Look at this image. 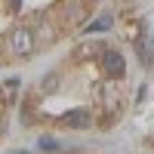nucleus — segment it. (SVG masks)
<instances>
[{
    "label": "nucleus",
    "instance_id": "obj_1",
    "mask_svg": "<svg viewBox=\"0 0 154 154\" xmlns=\"http://www.w3.org/2000/svg\"><path fill=\"white\" fill-rule=\"evenodd\" d=\"M31 46H34L31 28H16V31H12V53H16V56H28Z\"/></svg>",
    "mask_w": 154,
    "mask_h": 154
},
{
    "label": "nucleus",
    "instance_id": "obj_2",
    "mask_svg": "<svg viewBox=\"0 0 154 154\" xmlns=\"http://www.w3.org/2000/svg\"><path fill=\"white\" fill-rule=\"evenodd\" d=\"M102 68H105V74H111V77H120L123 74V56L108 49V53L102 56Z\"/></svg>",
    "mask_w": 154,
    "mask_h": 154
},
{
    "label": "nucleus",
    "instance_id": "obj_3",
    "mask_svg": "<svg viewBox=\"0 0 154 154\" xmlns=\"http://www.w3.org/2000/svg\"><path fill=\"white\" fill-rule=\"evenodd\" d=\"M59 123H62V126H86L89 117H86L83 111H68V114H62V117H59Z\"/></svg>",
    "mask_w": 154,
    "mask_h": 154
},
{
    "label": "nucleus",
    "instance_id": "obj_5",
    "mask_svg": "<svg viewBox=\"0 0 154 154\" xmlns=\"http://www.w3.org/2000/svg\"><path fill=\"white\" fill-rule=\"evenodd\" d=\"M16 154H22V151H16Z\"/></svg>",
    "mask_w": 154,
    "mask_h": 154
},
{
    "label": "nucleus",
    "instance_id": "obj_4",
    "mask_svg": "<svg viewBox=\"0 0 154 154\" xmlns=\"http://www.w3.org/2000/svg\"><path fill=\"white\" fill-rule=\"evenodd\" d=\"M105 28H111V16H99L96 22H89L86 25V34H96V31H105Z\"/></svg>",
    "mask_w": 154,
    "mask_h": 154
}]
</instances>
